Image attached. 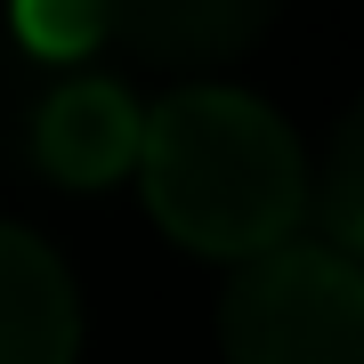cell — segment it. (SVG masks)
Instances as JSON below:
<instances>
[{
  "mask_svg": "<svg viewBox=\"0 0 364 364\" xmlns=\"http://www.w3.org/2000/svg\"><path fill=\"white\" fill-rule=\"evenodd\" d=\"M308 210H316V227H324V243L364 267V97L340 114L324 162L308 170Z\"/></svg>",
  "mask_w": 364,
  "mask_h": 364,
  "instance_id": "cell-6",
  "label": "cell"
},
{
  "mask_svg": "<svg viewBox=\"0 0 364 364\" xmlns=\"http://www.w3.org/2000/svg\"><path fill=\"white\" fill-rule=\"evenodd\" d=\"M138 97L105 73H73V81H49L33 97V122H25V162L57 186H114L122 170L138 162Z\"/></svg>",
  "mask_w": 364,
  "mask_h": 364,
  "instance_id": "cell-3",
  "label": "cell"
},
{
  "mask_svg": "<svg viewBox=\"0 0 364 364\" xmlns=\"http://www.w3.org/2000/svg\"><path fill=\"white\" fill-rule=\"evenodd\" d=\"M219 348L227 364H364V267L299 235L259 259H235Z\"/></svg>",
  "mask_w": 364,
  "mask_h": 364,
  "instance_id": "cell-2",
  "label": "cell"
},
{
  "mask_svg": "<svg viewBox=\"0 0 364 364\" xmlns=\"http://www.w3.org/2000/svg\"><path fill=\"white\" fill-rule=\"evenodd\" d=\"M284 0H105V41L162 73H210L259 49Z\"/></svg>",
  "mask_w": 364,
  "mask_h": 364,
  "instance_id": "cell-4",
  "label": "cell"
},
{
  "mask_svg": "<svg viewBox=\"0 0 364 364\" xmlns=\"http://www.w3.org/2000/svg\"><path fill=\"white\" fill-rule=\"evenodd\" d=\"M81 299L41 235L0 219V364H73Z\"/></svg>",
  "mask_w": 364,
  "mask_h": 364,
  "instance_id": "cell-5",
  "label": "cell"
},
{
  "mask_svg": "<svg viewBox=\"0 0 364 364\" xmlns=\"http://www.w3.org/2000/svg\"><path fill=\"white\" fill-rule=\"evenodd\" d=\"M9 41L33 65H65L105 41V0H9Z\"/></svg>",
  "mask_w": 364,
  "mask_h": 364,
  "instance_id": "cell-7",
  "label": "cell"
},
{
  "mask_svg": "<svg viewBox=\"0 0 364 364\" xmlns=\"http://www.w3.org/2000/svg\"><path fill=\"white\" fill-rule=\"evenodd\" d=\"M138 186L170 243L203 259H259L308 219V154L267 97L186 81L138 122Z\"/></svg>",
  "mask_w": 364,
  "mask_h": 364,
  "instance_id": "cell-1",
  "label": "cell"
}]
</instances>
